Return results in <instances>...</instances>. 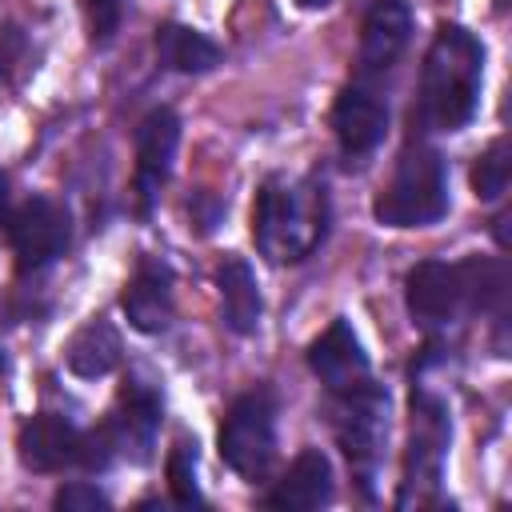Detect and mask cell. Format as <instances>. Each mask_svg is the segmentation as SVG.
I'll use <instances>...</instances> for the list:
<instances>
[{
	"mask_svg": "<svg viewBox=\"0 0 512 512\" xmlns=\"http://www.w3.org/2000/svg\"><path fill=\"white\" fill-rule=\"evenodd\" d=\"M480 76H484L480 40L460 24H444L424 56L420 120L436 132L464 128L480 104Z\"/></svg>",
	"mask_w": 512,
	"mask_h": 512,
	"instance_id": "1",
	"label": "cell"
},
{
	"mask_svg": "<svg viewBox=\"0 0 512 512\" xmlns=\"http://www.w3.org/2000/svg\"><path fill=\"white\" fill-rule=\"evenodd\" d=\"M328 224V196L320 180H288L272 176L260 184L252 204V240L272 264L304 260Z\"/></svg>",
	"mask_w": 512,
	"mask_h": 512,
	"instance_id": "2",
	"label": "cell"
},
{
	"mask_svg": "<svg viewBox=\"0 0 512 512\" xmlns=\"http://www.w3.org/2000/svg\"><path fill=\"white\" fill-rule=\"evenodd\" d=\"M372 212L388 228H424L448 212V172L432 148H408L392 180L372 200Z\"/></svg>",
	"mask_w": 512,
	"mask_h": 512,
	"instance_id": "3",
	"label": "cell"
},
{
	"mask_svg": "<svg viewBox=\"0 0 512 512\" xmlns=\"http://www.w3.org/2000/svg\"><path fill=\"white\" fill-rule=\"evenodd\" d=\"M220 456L244 480H264L276 456V400L268 388L244 392L220 424Z\"/></svg>",
	"mask_w": 512,
	"mask_h": 512,
	"instance_id": "4",
	"label": "cell"
},
{
	"mask_svg": "<svg viewBox=\"0 0 512 512\" xmlns=\"http://www.w3.org/2000/svg\"><path fill=\"white\" fill-rule=\"evenodd\" d=\"M340 444L356 468V480L372 484V472H376V460H380V448H384V436H388V392H380L376 384H360L352 392H344V412H340Z\"/></svg>",
	"mask_w": 512,
	"mask_h": 512,
	"instance_id": "5",
	"label": "cell"
},
{
	"mask_svg": "<svg viewBox=\"0 0 512 512\" xmlns=\"http://www.w3.org/2000/svg\"><path fill=\"white\" fill-rule=\"evenodd\" d=\"M176 144H180V120L172 108H156L140 120L136 128V208L140 216L152 212L160 188L168 184Z\"/></svg>",
	"mask_w": 512,
	"mask_h": 512,
	"instance_id": "6",
	"label": "cell"
},
{
	"mask_svg": "<svg viewBox=\"0 0 512 512\" xmlns=\"http://www.w3.org/2000/svg\"><path fill=\"white\" fill-rule=\"evenodd\" d=\"M68 212L48 200V196H32L28 204L16 208L12 224H8V236H12V252H16V264L28 272V268H44L52 264L64 248H68Z\"/></svg>",
	"mask_w": 512,
	"mask_h": 512,
	"instance_id": "7",
	"label": "cell"
},
{
	"mask_svg": "<svg viewBox=\"0 0 512 512\" xmlns=\"http://www.w3.org/2000/svg\"><path fill=\"white\" fill-rule=\"evenodd\" d=\"M308 368L320 376V384L336 396L360 388L368 380V356L352 332L348 320H332L308 348Z\"/></svg>",
	"mask_w": 512,
	"mask_h": 512,
	"instance_id": "8",
	"label": "cell"
},
{
	"mask_svg": "<svg viewBox=\"0 0 512 512\" xmlns=\"http://www.w3.org/2000/svg\"><path fill=\"white\" fill-rule=\"evenodd\" d=\"M408 312L420 324H444L464 308V276L460 264L444 260H420L404 280Z\"/></svg>",
	"mask_w": 512,
	"mask_h": 512,
	"instance_id": "9",
	"label": "cell"
},
{
	"mask_svg": "<svg viewBox=\"0 0 512 512\" xmlns=\"http://www.w3.org/2000/svg\"><path fill=\"white\" fill-rule=\"evenodd\" d=\"M384 128H388V108H384V100L372 88L348 84L336 96V104H332V132H336V140H340V148L348 156L372 152L384 140Z\"/></svg>",
	"mask_w": 512,
	"mask_h": 512,
	"instance_id": "10",
	"label": "cell"
},
{
	"mask_svg": "<svg viewBox=\"0 0 512 512\" xmlns=\"http://www.w3.org/2000/svg\"><path fill=\"white\" fill-rule=\"evenodd\" d=\"M80 440L84 436L76 432V424H68L64 416L40 412V416L24 420V428L16 436V452H20V464L32 472H60L80 460Z\"/></svg>",
	"mask_w": 512,
	"mask_h": 512,
	"instance_id": "11",
	"label": "cell"
},
{
	"mask_svg": "<svg viewBox=\"0 0 512 512\" xmlns=\"http://www.w3.org/2000/svg\"><path fill=\"white\" fill-rule=\"evenodd\" d=\"M448 448V416L444 404L432 396H412V444H408V468H404V488L432 484L440 476V460Z\"/></svg>",
	"mask_w": 512,
	"mask_h": 512,
	"instance_id": "12",
	"label": "cell"
},
{
	"mask_svg": "<svg viewBox=\"0 0 512 512\" xmlns=\"http://www.w3.org/2000/svg\"><path fill=\"white\" fill-rule=\"evenodd\" d=\"M412 36V12L404 0H372L360 24V68L380 72L388 68Z\"/></svg>",
	"mask_w": 512,
	"mask_h": 512,
	"instance_id": "13",
	"label": "cell"
},
{
	"mask_svg": "<svg viewBox=\"0 0 512 512\" xmlns=\"http://www.w3.org/2000/svg\"><path fill=\"white\" fill-rule=\"evenodd\" d=\"M328 500H332V464L320 448H304L268 492V508L280 512H312Z\"/></svg>",
	"mask_w": 512,
	"mask_h": 512,
	"instance_id": "14",
	"label": "cell"
},
{
	"mask_svg": "<svg viewBox=\"0 0 512 512\" xmlns=\"http://www.w3.org/2000/svg\"><path fill=\"white\" fill-rule=\"evenodd\" d=\"M120 304L136 332H164L172 320V272L164 264H140Z\"/></svg>",
	"mask_w": 512,
	"mask_h": 512,
	"instance_id": "15",
	"label": "cell"
},
{
	"mask_svg": "<svg viewBox=\"0 0 512 512\" xmlns=\"http://www.w3.org/2000/svg\"><path fill=\"white\" fill-rule=\"evenodd\" d=\"M108 428H112L120 452L136 448L144 456L152 436H156V428H160V396L144 380H128L124 392H120V412L112 416Z\"/></svg>",
	"mask_w": 512,
	"mask_h": 512,
	"instance_id": "16",
	"label": "cell"
},
{
	"mask_svg": "<svg viewBox=\"0 0 512 512\" xmlns=\"http://www.w3.org/2000/svg\"><path fill=\"white\" fill-rule=\"evenodd\" d=\"M216 288H220V308H224V324L232 332H252L260 324V288H256V272L248 268V260L228 256L216 268Z\"/></svg>",
	"mask_w": 512,
	"mask_h": 512,
	"instance_id": "17",
	"label": "cell"
},
{
	"mask_svg": "<svg viewBox=\"0 0 512 512\" xmlns=\"http://www.w3.org/2000/svg\"><path fill=\"white\" fill-rule=\"evenodd\" d=\"M120 332L108 324V320H88L64 348V360L76 376L84 380H96V376H108L116 364H120Z\"/></svg>",
	"mask_w": 512,
	"mask_h": 512,
	"instance_id": "18",
	"label": "cell"
},
{
	"mask_svg": "<svg viewBox=\"0 0 512 512\" xmlns=\"http://www.w3.org/2000/svg\"><path fill=\"white\" fill-rule=\"evenodd\" d=\"M156 56L172 72H208L220 64V44L208 40L196 28L184 24H160L156 28Z\"/></svg>",
	"mask_w": 512,
	"mask_h": 512,
	"instance_id": "19",
	"label": "cell"
},
{
	"mask_svg": "<svg viewBox=\"0 0 512 512\" xmlns=\"http://www.w3.org/2000/svg\"><path fill=\"white\" fill-rule=\"evenodd\" d=\"M508 172H512V164H508V144H504V140H492L488 152H484V156L476 160V168H472V192H476L480 200L504 196Z\"/></svg>",
	"mask_w": 512,
	"mask_h": 512,
	"instance_id": "20",
	"label": "cell"
},
{
	"mask_svg": "<svg viewBox=\"0 0 512 512\" xmlns=\"http://www.w3.org/2000/svg\"><path fill=\"white\" fill-rule=\"evenodd\" d=\"M168 488L176 504H200V488H196V448L188 440H176L172 456H168Z\"/></svg>",
	"mask_w": 512,
	"mask_h": 512,
	"instance_id": "21",
	"label": "cell"
},
{
	"mask_svg": "<svg viewBox=\"0 0 512 512\" xmlns=\"http://www.w3.org/2000/svg\"><path fill=\"white\" fill-rule=\"evenodd\" d=\"M56 508H60V512H96V508H108V496H104L96 484L76 480V484H64V488L56 492Z\"/></svg>",
	"mask_w": 512,
	"mask_h": 512,
	"instance_id": "22",
	"label": "cell"
},
{
	"mask_svg": "<svg viewBox=\"0 0 512 512\" xmlns=\"http://www.w3.org/2000/svg\"><path fill=\"white\" fill-rule=\"evenodd\" d=\"M84 8H88V28L96 40H108L120 28V16H124L120 0H84Z\"/></svg>",
	"mask_w": 512,
	"mask_h": 512,
	"instance_id": "23",
	"label": "cell"
},
{
	"mask_svg": "<svg viewBox=\"0 0 512 512\" xmlns=\"http://www.w3.org/2000/svg\"><path fill=\"white\" fill-rule=\"evenodd\" d=\"M4 208H8V176L0 172V216H4Z\"/></svg>",
	"mask_w": 512,
	"mask_h": 512,
	"instance_id": "24",
	"label": "cell"
},
{
	"mask_svg": "<svg viewBox=\"0 0 512 512\" xmlns=\"http://www.w3.org/2000/svg\"><path fill=\"white\" fill-rule=\"evenodd\" d=\"M300 8H320V4H328V0H296Z\"/></svg>",
	"mask_w": 512,
	"mask_h": 512,
	"instance_id": "25",
	"label": "cell"
},
{
	"mask_svg": "<svg viewBox=\"0 0 512 512\" xmlns=\"http://www.w3.org/2000/svg\"><path fill=\"white\" fill-rule=\"evenodd\" d=\"M0 372H4V356H0Z\"/></svg>",
	"mask_w": 512,
	"mask_h": 512,
	"instance_id": "26",
	"label": "cell"
}]
</instances>
